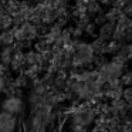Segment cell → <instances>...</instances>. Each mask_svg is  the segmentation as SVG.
I'll return each instance as SVG.
<instances>
[{"label":"cell","mask_w":132,"mask_h":132,"mask_svg":"<svg viewBox=\"0 0 132 132\" xmlns=\"http://www.w3.org/2000/svg\"><path fill=\"white\" fill-rule=\"evenodd\" d=\"M17 128V118L0 111V132H14Z\"/></svg>","instance_id":"obj_3"},{"label":"cell","mask_w":132,"mask_h":132,"mask_svg":"<svg viewBox=\"0 0 132 132\" xmlns=\"http://www.w3.org/2000/svg\"><path fill=\"white\" fill-rule=\"evenodd\" d=\"M23 109V101L21 98L19 97H14V95H10V97L4 98L2 101V111L3 112H7L10 115H19Z\"/></svg>","instance_id":"obj_2"},{"label":"cell","mask_w":132,"mask_h":132,"mask_svg":"<svg viewBox=\"0 0 132 132\" xmlns=\"http://www.w3.org/2000/svg\"><path fill=\"white\" fill-rule=\"evenodd\" d=\"M4 87H6V81H4V78L0 75V94L3 92V89H4Z\"/></svg>","instance_id":"obj_4"},{"label":"cell","mask_w":132,"mask_h":132,"mask_svg":"<svg viewBox=\"0 0 132 132\" xmlns=\"http://www.w3.org/2000/svg\"><path fill=\"white\" fill-rule=\"evenodd\" d=\"M72 118H74V122L80 126H88L89 123L94 121L95 114H94V109L88 105H84L80 106L74 111L72 114Z\"/></svg>","instance_id":"obj_1"}]
</instances>
